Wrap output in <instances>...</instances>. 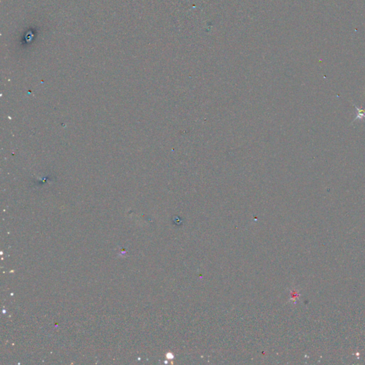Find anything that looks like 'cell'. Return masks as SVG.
Listing matches in <instances>:
<instances>
[{"mask_svg": "<svg viewBox=\"0 0 365 365\" xmlns=\"http://www.w3.org/2000/svg\"><path fill=\"white\" fill-rule=\"evenodd\" d=\"M354 107L356 109V113L357 114H356L355 118L353 120V122L355 121H356V120L365 119V109H360V108L357 107L356 105H354Z\"/></svg>", "mask_w": 365, "mask_h": 365, "instance_id": "6da1fadb", "label": "cell"}]
</instances>
